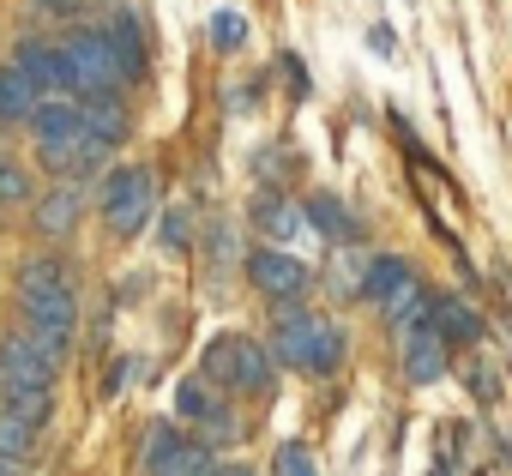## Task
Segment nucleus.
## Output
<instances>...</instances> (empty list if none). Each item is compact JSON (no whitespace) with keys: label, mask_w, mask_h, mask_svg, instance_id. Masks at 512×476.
<instances>
[{"label":"nucleus","mask_w":512,"mask_h":476,"mask_svg":"<svg viewBox=\"0 0 512 476\" xmlns=\"http://www.w3.org/2000/svg\"><path fill=\"white\" fill-rule=\"evenodd\" d=\"M73 308H79V296H73V266H67L61 254H31V260L19 266V314H25V332H31L49 356H61V362H67V350H73Z\"/></svg>","instance_id":"1"},{"label":"nucleus","mask_w":512,"mask_h":476,"mask_svg":"<svg viewBox=\"0 0 512 476\" xmlns=\"http://www.w3.org/2000/svg\"><path fill=\"white\" fill-rule=\"evenodd\" d=\"M272 356L284 368H302V374H332L344 362V332L308 308H278L272 320Z\"/></svg>","instance_id":"2"},{"label":"nucleus","mask_w":512,"mask_h":476,"mask_svg":"<svg viewBox=\"0 0 512 476\" xmlns=\"http://www.w3.org/2000/svg\"><path fill=\"white\" fill-rule=\"evenodd\" d=\"M199 374H205L217 392H247V398H266V392H272V350H266L260 338L223 332V338H211V344H205Z\"/></svg>","instance_id":"3"},{"label":"nucleus","mask_w":512,"mask_h":476,"mask_svg":"<svg viewBox=\"0 0 512 476\" xmlns=\"http://www.w3.org/2000/svg\"><path fill=\"white\" fill-rule=\"evenodd\" d=\"M127 85V67L115 55V43L103 37V25H85L61 43V91L79 97H115Z\"/></svg>","instance_id":"4"},{"label":"nucleus","mask_w":512,"mask_h":476,"mask_svg":"<svg viewBox=\"0 0 512 476\" xmlns=\"http://www.w3.org/2000/svg\"><path fill=\"white\" fill-rule=\"evenodd\" d=\"M97 205H103V223H109L115 242L139 235V229H145V217H151V205H157V181H151V169H145V163L109 169V181H103Z\"/></svg>","instance_id":"5"},{"label":"nucleus","mask_w":512,"mask_h":476,"mask_svg":"<svg viewBox=\"0 0 512 476\" xmlns=\"http://www.w3.org/2000/svg\"><path fill=\"white\" fill-rule=\"evenodd\" d=\"M55 380H61V356H49L31 332H0V392H13V386L55 392Z\"/></svg>","instance_id":"6"},{"label":"nucleus","mask_w":512,"mask_h":476,"mask_svg":"<svg viewBox=\"0 0 512 476\" xmlns=\"http://www.w3.org/2000/svg\"><path fill=\"white\" fill-rule=\"evenodd\" d=\"M247 284L260 290L266 302H278V308H290V302H302L308 296V266L296 260V254H278V248H253L247 254Z\"/></svg>","instance_id":"7"},{"label":"nucleus","mask_w":512,"mask_h":476,"mask_svg":"<svg viewBox=\"0 0 512 476\" xmlns=\"http://www.w3.org/2000/svg\"><path fill=\"white\" fill-rule=\"evenodd\" d=\"M145 470H151V476H211L217 464H211V446H205V440H193V434H181L175 422H163V428H151Z\"/></svg>","instance_id":"8"},{"label":"nucleus","mask_w":512,"mask_h":476,"mask_svg":"<svg viewBox=\"0 0 512 476\" xmlns=\"http://www.w3.org/2000/svg\"><path fill=\"white\" fill-rule=\"evenodd\" d=\"M362 296L392 320L398 308H410L416 296H422V284H416V272H410V260H392V254H380V260H368L362 266Z\"/></svg>","instance_id":"9"},{"label":"nucleus","mask_w":512,"mask_h":476,"mask_svg":"<svg viewBox=\"0 0 512 476\" xmlns=\"http://www.w3.org/2000/svg\"><path fill=\"white\" fill-rule=\"evenodd\" d=\"M175 416H181V422H199L211 446L235 440V416L223 410V398H217V386H211L205 374H193V380H181V386H175Z\"/></svg>","instance_id":"10"},{"label":"nucleus","mask_w":512,"mask_h":476,"mask_svg":"<svg viewBox=\"0 0 512 476\" xmlns=\"http://www.w3.org/2000/svg\"><path fill=\"white\" fill-rule=\"evenodd\" d=\"M446 332L434 326V320H422V326H410V332H398V356H404V374L416 380V386H434L440 374H446Z\"/></svg>","instance_id":"11"},{"label":"nucleus","mask_w":512,"mask_h":476,"mask_svg":"<svg viewBox=\"0 0 512 476\" xmlns=\"http://www.w3.org/2000/svg\"><path fill=\"white\" fill-rule=\"evenodd\" d=\"M79 211H85V181H55L49 193H37L31 223H37L43 242H61V235L79 229Z\"/></svg>","instance_id":"12"},{"label":"nucleus","mask_w":512,"mask_h":476,"mask_svg":"<svg viewBox=\"0 0 512 476\" xmlns=\"http://www.w3.org/2000/svg\"><path fill=\"white\" fill-rule=\"evenodd\" d=\"M91 127H85V103L79 97H49L37 115H31V139L37 151H61V145H79Z\"/></svg>","instance_id":"13"},{"label":"nucleus","mask_w":512,"mask_h":476,"mask_svg":"<svg viewBox=\"0 0 512 476\" xmlns=\"http://www.w3.org/2000/svg\"><path fill=\"white\" fill-rule=\"evenodd\" d=\"M43 103H49V97H43V85H37L19 61L0 67V121H31Z\"/></svg>","instance_id":"14"},{"label":"nucleus","mask_w":512,"mask_h":476,"mask_svg":"<svg viewBox=\"0 0 512 476\" xmlns=\"http://www.w3.org/2000/svg\"><path fill=\"white\" fill-rule=\"evenodd\" d=\"M109 151H115V145H103L97 133H85L79 145H61V151H43V163H49V169H55L61 181H91V175H97V169L109 163Z\"/></svg>","instance_id":"15"},{"label":"nucleus","mask_w":512,"mask_h":476,"mask_svg":"<svg viewBox=\"0 0 512 476\" xmlns=\"http://www.w3.org/2000/svg\"><path fill=\"white\" fill-rule=\"evenodd\" d=\"M103 37L115 43V55H121V67H127V79H139V73H145V31H139L133 7H109V13H103Z\"/></svg>","instance_id":"16"},{"label":"nucleus","mask_w":512,"mask_h":476,"mask_svg":"<svg viewBox=\"0 0 512 476\" xmlns=\"http://www.w3.org/2000/svg\"><path fill=\"white\" fill-rule=\"evenodd\" d=\"M308 223L326 235V242H344V248H350L356 235H362V223H356V217H350V211H344L332 193H314V199H308Z\"/></svg>","instance_id":"17"},{"label":"nucleus","mask_w":512,"mask_h":476,"mask_svg":"<svg viewBox=\"0 0 512 476\" xmlns=\"http://www.w3.org/2000/svg\"><path fill=\"white\" fill-rule=\"evenodd\" d=\"M85 103V127L103 139V145H121L127 139V109H121V97H79Z\"/></svg>","instance_id":"18"},{"label":"nucleus","mask_w":512,"mask_h":476,"mask_svg":"<svg viewBox=\"0 0 512 476\" xmlns=\"http://www.w3.org/2000/svg\"><path fill=\"white\" fill-rule=\"evenodd\" d=\"M434 326H440L452 344H476V338H482V320H476L458 296H434Z\"/></svg>","instance_id":"19"},{"label":"nucleus","mask_w":512,"mask_h":476,"mask_svg":"<svg viewBox=\"0 0 512 476\" xmlns=\"http://www.w3.org/2000/svg\"><path fill=\"white\" fill-rule=\"evenodd\" d=\"M31 452H37V428L0 404V458H7V464H31Z\"/></svg>","instance_id":"20"},{"label":"nucleus","mask_w":512,"mask_h":476,"mask_svg":"<svg viewBox=\"0 0 512 476\" xmlns=\"http://www.w3.org/2000/svg\"><path fill=\"white\" fill-rule=\"evenodd\" d=\"M13 61H19L43 91H61V49H49V43H19Z\"/></svg>","instance_id":"21"},{"label":"nucleus","mask_w":512,"mask_h":476,"mask_svg":"<svg viewBox=\"0 0 512 476\" xmlns=\"http://www.w3.org/2000/svg\"><path fill=\"white\" fill-rule=\"evenodd\" d=\"M253 217H260V229L266 235H278V242H290V235H302V223H308V211H296L290 199H260V211H253Z\"/></svg>","instance_id":"22"},{"label":"nucleus","mask_w":512,"mask_h":476,"mask_svg":"<svg viewBox=\"0 0 512 476\" xmlns=\"http://www.w3.org/2000/svg\"><path fill=\"white\" fill-rule=\"evenodd\" d=\"M0 404H7L13 416H25L31 428H43V422H49V404H55V392H43V386H13V392H0Z\"/></svg>","instance_id":"23"},{"label":"nucleus","mask_w":512,"mask_h":476,"mask_svg":"<svg viewBox=\"0 0 512 476\" xmlns=\"http://www.w3.org/2000/svg\"><path fill=\"white\" fill-rule=\"evenodd\" d=\"M0 205H31V175L7 151H0Z\"/></svg>","instance_id":"24"},{"label":"nucleus","mask_w":512,"mask_h":476,"mask_svg":"<svg viewBox=\"0 0 512 476\" xmlns=\"http://www.w3.org/2000/svg\"><path fill=\"white\" fill-rule=\"evenodd\" d=\"M272 476H320V470H314V452H308L302 440H284V446L272 452Z\"/></svg>","instance_id":"25"},{"label":"nucleus","mask_w":512,"mask_h":476,"mask_svg":"<svg viewBox=\"0 0 512 476\" xmlns=\"http://www.w3.org/2000/svg\"><path fill=\"white\" fill-rule=\"evenodd\" d=\"M211 37H217L223 49H235V43L247 37V25H241V13H217V19H211Z\"/></svg>","instance_id":"26"},{"label":"nucleus","mask_w":512,"mask_h":476,"mask_svg":"<svg viewBox=\"0 0 512 476\" xmlns=\"http://www.w3.org/2000/svg\"><path fill=\"white\" fill-rule=\"evenodd\" d=\"M187 229H193L187 211H169V217H163V248H187Z\"/></svg>","instance_id":"27"},{"label":"nucleus","mask_w":512,"mask_h":476,"mask_svg":"<svg viewBox=\"0 0 512 476\" xmlns=\"http://www.w3.org/2000/svg\"><path fill=\"white\" fill-rule=\"evenodd\" d=\"M470 392L494 404V398H500V380H494V368H482V362H476V368H470Z\"/></svg>","instance_id":"28"},{"label":"nucleus","mask_w":512,"mask_h":476,"mask_svg":"<svg viewBox=\"0 0 512 476\" xmlns=\"http://www.w3.org/2000/svg\"><path fill=\"white\" fill-rule=\"evenodd\" d=\"M133 374H139V362H115V368H109V386H103V392H121V386H127Z\"/></svg>","instance_id":"29"},{"label":"nucleus","mask_w":512,"mask_h":476,"mask_svg":"<svg viewBox=\"0 0 512 476\" xmlns=\"http://www.w3.org/2000/svg\"><path fill=\"white\" fill-rule=\"evenodd\" d=\"M217 476H253V470H241V464H229V470H217Z\"/></svg>","instance_id":"30"}]
</instances>
